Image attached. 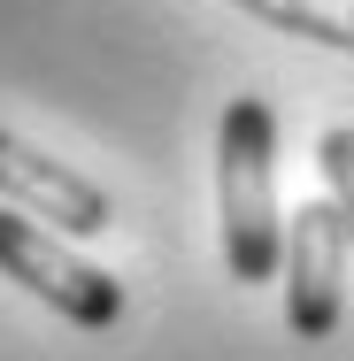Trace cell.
I'll use <instances>...</instances> for the list:
<instances>
[{"instance_id":"obj_1","label":"cell","mask_w":354,"mask_h":361,"mask_svg":"<svg viewBox=\"0 0 354 361\" xmlns=\"http://www.w3.org/2000/svg\"><path fill=\"white\" fill-rule=\"evenodd\" d=\"M216 231H223V269L239 285H270L285 269L278 108L262 92H239L216 116Z\"/></svg>"},{"instance_id":"obj_2","label":"cell","mask_w":354,"mask_h":361,"mask_svg":"<svg viewBox=\"0 0 354 361\" xmlns=\"http://www.w3.org/2000/svg\"><path fill=\"white\" fill-rule=\"evenodd\" d=\"M0 277L23 285L31 300H47V307H54L62 323H77V331L124 323V285H116L100 262L70 254L54 231H39L31 216H16V208H0Z\"/></svg>"},{"instance_id":"obj_3","label":"cell","mask_w":354,"mask_h":361,"mask_svg":"<svg viewBox=\"0 0 354 361\" xmlns=\"http://www.w3.org/2000/svg\"><path fill=\"white\" fill-rule=\"evenodd\" d=\"M347 216L331 208V192H316V200H300L293 216H285V323H293V338H331L339 331V315H347Z\"/></svg>"},{"instance_id":"obj_4","label":"cell","mask_w":354,"mask_h":361,"mask_svg":"<svg viewBox=\"0 0 354 361\" xmlns=\"http://www.w3.org/2000/svg\"><path fill=\"white\" fill-rule=\"evenodd\" d=\"M0 200L16 216H31V223H62V238H93V231L116 223L108 185H93L85 169L39 154V146L16 139V131H0Z\"/></svg>"},{"instance_id":"obj_5","label":"cell","mask_w":354,"mask_h":361,"mask_svg":"<svg viewBox=\"0 0 354 361\" xmlns=\"http://www.w3.org/2000/svg\"><path fill=\"white\" fill-rule=\"evenodd\" d=\"M231 8H247L254 23H278L293 39H316V47L354 54V0H231Z\"/></svg>"},{"instance_id":"obj_6","label":"cell","mask_w":354,"mask_h":361,"mask_svg":"<svg viewBox=\"0 0 354 361\" xmlns=\"http://www.w3.org/2000/svg\"><path fill=\"white\" fill-rule=\"evenodd\" d=\"M316 169H324V192H331V208L347 216V238H354V123H331V131L316 139Z\"/></svg>"}]
</instances>
